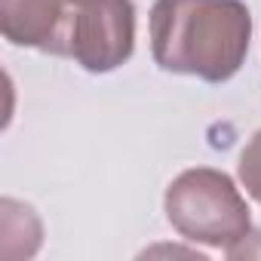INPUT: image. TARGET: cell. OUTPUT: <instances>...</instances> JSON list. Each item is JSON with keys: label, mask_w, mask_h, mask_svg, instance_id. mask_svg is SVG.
<instances>
[{"label": "cell", "mask_w": 261, "mask_h": 261, "mask_svg": "<svg viewBox=\"0 0 261 261\" xmlns=\"http://www.w3.org/2000/svg\"><path fill=\"white\" fill-rule=\"evenodd\" d=\"M136 49L133 0H89L68 25V56L89 74L117 71Z\"/></svg>", "instance_id": "cell-3"}, {"label": "cell", "mask_w": 261, "mask_h": 261, "mask_svg": "<svg viewBox=\"0 0 261 261\" xmlns=\"http://www.w3.org/2000/svg\"><path fill=\"white\" fill-rule=\"evenodd\" d=\"M252 43V13L243 0H154L151 53L169 74L206 83L230 80Z\"/></svg>", "instance_id": "cell-1"}, {"label": "cell", "mask_w": 261, "mask_h": 261, "mask_svg": "<svg viewBox=\"0 0 261 261\" xmlns=\"http://www.w3.org/2000/svg\"><path fill=\"white\" fill-rule=\"evenodd\" d=\"M0 230H4V246H0V252H4V258H22V237L40 249V240H43V227H40V218L34 215L31 206L19 203V200H10L4 197V203H0Z\"/></svg>", "instance_id": "cell-5"}, {"label": "cell", "mask_w": 261, "mask_h": 261, "mask_svg": "<svg viewBox=\"0 0 261 261\" xmlns=\"http://www.w3.org/2000/svg\"><path fill=\"white\" fill-rule=\"evenodd\" d=\"M163 209L169 224L191 243L230 249L252 230L249 203L230 175L197 166L185 169L166 188Z\"/></svg>", "instance_id": "cell-2"}, {"label": "cell", "mask_w": 261, "mask_h": 261, "mask_svg": "<svg viewBox=\"0 0 261 261\" xmlns=\"http://www.w3.org/2000/svg\"><path fill=\"white\" fill-rule=\"evenodd\" d=\"M68 4L71 7H80V4H89V0H68Z\"/></svg>", "instance_id": "cell-7"}, {"label": "cell", "mask_w": 261, "mask_h": 261, "mask_svg": "<svg viewBox=\"0 0 261 261\" xmlns=\"http://www.w3.org/2000/svg\"><path fill=\"white\" fill-rule=\"evenodd\" d=\"M68 0H0V28L13 46L68 53Z\"/></svg>", "instance_id": "cell-4"}, {"label": "cell", "mask_w": 261, "mask_h": 261, "mask_svg": "<svg viewBox=\"0 0 261 261\" xmlns=\"http://www.w3.org/2000/svg\"><path fill=\"white\" fill-rule=\"evenodd\" d=\"M240 181L246 194L261 203V129L249 139V145L240 154Z\"/></svg>", "instance_id": "cell-6"}]
</instances>
